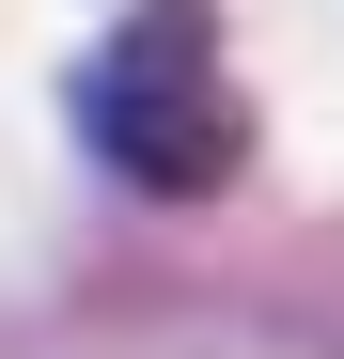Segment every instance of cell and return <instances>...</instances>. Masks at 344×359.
<instances>
[{
	"label": "cell",
	"mask_w": 344,
	"mask_h": 359,
	"mask_svg": "<svg viewBox=\"0 0 344 359\" xmlns=\"http://www.w3.org/2000/svg\"><path fill=\"white\" fill-rule=\"evenodd\" d=\"M79 126H94V156L126 172V188H172V203H204L219 172L251 156V109H235V79H219V32L188 16V0H141V16L94 47Z\"/></svg>",
	"instance_id": "6da1fadb"
}]
</instances>
